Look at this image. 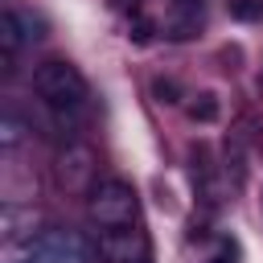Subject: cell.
<instances>
[{
    "instance_id": "4",
    "label": "cell",
    "mask_w": 263,
    "mask_h": 263,
    "mask_svg": "<svg viewBox=\"0 0 263 263\" xmlns=\"http://www.w3.org/2000/svg\"><path fill=\"white\" fill-rule=\"evenodd\" d=\"M53 181L66 193H90L95 189V152L86 144H66L53 156Z\"/></svg>"
},
{
    "instance_id": "10",
    "label": "cell",
    "mask_w": 263,
    "mask_h": 263,
    "mask_svg": "<svg viewBox=\"0 0 263 263\" xmlns=\"http://www.w3.org/2000/svg\"><path fill=\"white\" fill-rule=\"evenodd\" d=\"M177 8H193V12H201V0H177Z\"/></svg>"
},
{
    "instance_id": "7",
    "label": "cell",
    "mask_w": 263,
    "mask_h": 263,
    "mask_svg": "<svg viewBox=\"0 0 263 263\" xmlns=\"http://www.w3.org/2000/svg\"><path fill=\"white\" fill-rule=\"evenodd\" d=\"M189 119H193V123H214V119H218V99H214L210 90L193 95V103H189Z\"/></svg>"
},
{
    "instance_id": "8",
    "label": "cell",
    "mask_w": 263,
    "mask_h": 263,
    "mask_svg": "<svg viewBox=\"0 0 263 263\" xmlns=\"http://www.w3.org/2000/svg\"><path fill=\"white\" fill-rule=\"evenodd\" d=\"M230 16L255 21V16H263V0H230Z\"/></svg>"
},
{
    "instance_id": "1",
    "label": "cell",
    "mask_w": 263,
    "mask_h": 263,
    "mask_svg": "<svg viewBox=\"0 0 263 263\" xmlns=\"http://www.w3.org/2000/svg\"><path fill=\"white\" fill-rule=\"evenodd\" d=\"M33 90H37L41 107L53 115V123H62V127H74L90 111V86L78 74V66L66 58H45L33 70Z\"/></svg>"
},
{
    "instance_id": "2",
    "label": "cell",
    "mask_w": 263,
    "mask_h": 263,
    "mask_svg": "<svg viewBox=\"0 0 263 263\" xmlns=\"http://www.w3.org/2000/svg\"><path fill=\"white\" fill-rule=\"evenodd\" d=\"M86 214H90V222L99 230H107V226H132V222H140V197H136V189L127 181L111 177V181H99L86 193Z\"/></svg>"
},
{
    "instance_id": "3",
    "label": "cell",
    "mask_w": 263,
    "mask_h": 263,
    "mask_svg": "<svg viewBox=\"0 0 263 263\" xmlns=\"http://www.w3.org/2000/svg\"><path fill=\"white\" fill-rule=\"evenodd\" d=\"M95 251L103 263H152V242L140 222L132 226H107L95 234Z\"/></svg>"
},
{
    "instance_id": "6",
    "label": "cell",
    "mask_w": 263,
    "mask_h": 263,
    "mask_svg": "<svg viewBox=\"0 0 263 263\" xmlns=\"http://www.w3.org/2000/svg\"><path fill=\"white\" fill-rule=\"evenodd\" d=\"M152 99H156L160 107H173V103L185 99V90H181L177 78H160V74H156V78H152Z\"/></svg>"
},
{
    "instance_id": "5",
    "label": "cell",
    "mask_w": 263,
    "mask_h": 263,
    "mask_svg": "<svg viewBox=\"0 0 263 263\" xmlns=\"http://www.w3.org/2000/svg\"><path fill=\"white\" fill-rule=\"evenodd\" d=\"M0 41H4V62H8V70H12V58H16V49L29 41V37H25V25H21V12H16V8H8V12L0 16Z\"/></svg>"
},
{
    "instance_id": "9",
    "label": "cell",
    "mask_w": 263,
    "mask_h": 263,
    "mask_svg": "<svg viewBox=\"0 0 263 263\" xmlns=\"http://www.w3.org/2000/svg\"><path fill=\"white\" fill-rule=\"evenodd\" d=\"M115 8H127V12H140L144 0H115Z\"/></svg>"
}]
</instances>
